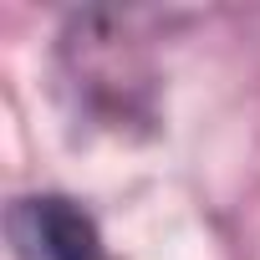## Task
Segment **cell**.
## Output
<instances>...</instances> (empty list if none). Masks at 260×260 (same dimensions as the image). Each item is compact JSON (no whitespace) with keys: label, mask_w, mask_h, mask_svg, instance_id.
I'll return each mask as SVG.
<instances>
[{"label":"cell","mask_w":260,"mask_h":260,"mask_svg":"<svg viewBox=\"0 0 260 260\" xmlns=\"http://www.w3.org/2000/svg\"><path fill=\"white\" fill-rule=\"evenodd\" d=\"M21 224H26V240L41 260H107L92 214L61 194L21 204Z\"/></svg>","instance_id":"obj_1"}]
</instances>
